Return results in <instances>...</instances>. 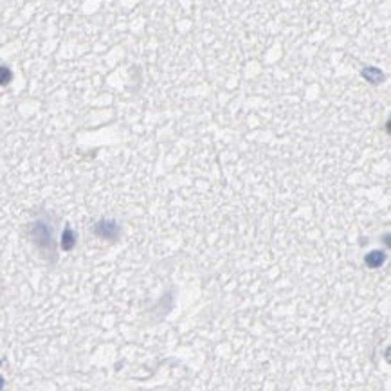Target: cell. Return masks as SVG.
Segmentation results:
<instances>
[{
  "instance_id": "obj_2",
  "label": "cell",
  "mask_w": 391,
  "mask_h": 391,
  "mask_svg": "<svg viewBox=\"0 0 391 391\" xmlns=\"http://www.w3.org/2000/svg\"><path fill=\"white\" fill-rule=\"evenodd\" d=\"M72 243H74V236H72V231L71 229H65L63 233V249H71Z\"/></svg>"
},
{
  "instance_id": "obj_3",
  "label": "cell",
  "mask_w": 391,
  "mask_h": 391,
  "mask_svg": "<svg viewBox=\"0 0 391 391\" xmlns=\"http://www.w3.org/2000/svg\"><path fill=\"white\" fill-rule=\"evenodd\" d=\"M9 81H11V71L8 67H0V83L6 85Z\"/></svg>"
},
{
  "instance_id": "obj_4",
  "label": "cell",
  "mask_w": 391,
  "mask_h": 391,
  "mask_svg": "<svg viewBox=\"0 0 391 391\" xmlns=\"http://www.w3.org/2000/svg\"><path fill=\"white\" fill-rule=\"evenodd\" d=\"M0 387H2V378H0Z\"/></svg>"
},
{
  "instance_id": "obj_1",
  "label": "cell",
  "mask_w": 391,
  "mask_h": 391,
  "mask_svg": "<svg viewBox=\"0 0 391 391\" xmlns=\"http://www.w3.org/2000/svg\"><path fill=\"white\" fill-rule=\"evenodd\" d=\"M96 233H98L99 236H105V238H112L114 234L117 233V227L114 222H99V224L96 225Z\"/></svg>"
}]
</instances>
